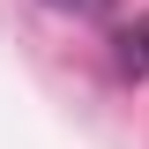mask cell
I'll list each match as a JSON object with an SVG mask.
<instances>
[{
  "instance_id": "1",
  "label": "cell",
  "mask_w": 149,
  "mask_h": 149,
  "mask_svg": "<svg viewBox=\"0 0 149 149\" xmlns=\"http://www.w3.org/2000/svg\"><path fill=\"white\" fill-rule=\"evenodd\" d=\"M119 74H149V15L119 30Z\"/></svg>"
},
{
  "instance_id": "2",
  "label": "cell",
  "mask_w": 149,
  "mask_h": 149,
  "mask_svg": "<svg viewBox=\"0 0 149 149\" xmlns=\"http://www.w3.org/2000/svg\"><path fill=\"white\" fill-rule=\"evenodd\" d=\"M45 8H60V15H97L104 0H45Z\"/></svg>"
}]
</instances>
